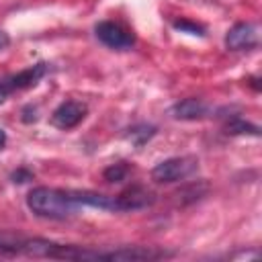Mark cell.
<instances>
[{"mask_svg":"<svg viewBox=\"0 0 262 262\" xmlns=\"http://www.w3.org/2000/svg\"><path fill=\"white\" fill-rule=\"evenodd\" d=\"M27 207L35 215L45 217V219H66V217H72L80 209V203L74 199L72 190L35 186L27 194Z\"/></svg>","mask_w":262,"mask_h":262,"instance_id":"obj_1","label":"cell"},{"mask_svg":"<svg viewBox=\"0 0 262 262\" xmlns=\"http://www.w3.org/2000/svg\"><path fill=\"white\" fill-rule=\"evenodd\" d=\"M199 168V160L192 156H176V158H168L164 162H160L154 170H151V178L156 182H178L184 180L188 176H192Z\"/></svg>","mask_w":262,"mask_h":262,"instance_id":"obj_2","label":"cell"},{"mask_svg":"<svg viewBox=\"0 0 262 262\" xmlns=\"http://www.w3.org/2000/svg\"><path fill=\"white\" fill-rule=\"evenodd\" d=\"M94 33H96L98 41H100L102 45L111 47V49L123 51V49L133 47V43H135V37H133L123 25L113 23V20H102V23H98L96 29H94Z\"/></svg>","mask_w":262,"mask_h":262,"instance_id":"obj_3","label":"cell"},{"mask_svg":"<svg viewBox=\"0 0 262 262\" xmlns=\"http://www.w3.org/2000/svg\"><path fill=\"white\" fill-rule=\"evenodd\" d=\"M88 106L80 100H63L51 115V125L57 129H74L76 125H80L86 119Z\"/></svg>","mask_w":262,"mask_h":262,"instance_id":"obj_4","label":"cell"},{"mask_svg":"<svg viewBox=\"0 0 262 262\" xmlns=\"http://www.w3.org/2000/svg\"><path fill=\"white\" fill-rule=\"evenodd\" d=\"M225 45L231 51L254 49L258 45V27L254 23H237L225 35Z\"/></svg>","mask_w":262,"mask_h":262,"instance_id":"obj_5","label":"cell"},{"mask_svg":"<svg viewBox=\"0 0 262 262\" xmlns=\"http://www.w3.org/2000/svg\"><path fill=\"white\" fill-rule=\"evenodd\" d=\"M43 74H45V63H35L31 68H25V70H20V72L4 78L2 82H4L6 90L12 94L14 90H25V88L35 86L43 78Z\"/></svg>","mask_w":262,"mask_h":262,"instance_id":"obj_6","label":"cell"},{"mask_svg":"<svg viewBox=\"0 0 262 262\" xmlns=\"http://www.w3.org/2000/svg\"><path fill=\"white\" fill-rule=\"evenodd\" d=\"M156 196L151 190L143 188V186H131L125 192H121L117 196L119 203V211H137V209H145L149 205H154Z\"/></svg>","mask_w":262,"mask_h":262,"instance_id":"obj_7","label":"cell"},{"mask_svg":"<svg viewBox=\"0 0 262 262\" xmlns=\"http://www.w3.org/2000/svg\"><path fill=\"white\" fill-rule=\"evenodd\" d=\"M166 256V252L160 250H151V248H141V246H129V248H119V250H111V252H100V260H156Z\"/></svg>","mask_w":262,"mask_h":262,"instance_id":"obj_8","label":"cell"},{"mask_svg":"<svg viewBox=\"0 0 262 262\" xmlns=\"http://www.w3.org/2000/svg\"><path fill=\"white\" fill-rule=\"evenodd\" d=\"M172 117L180 121H196L209 115V104L203 102L201 98H184L172 106Z\"/></svg>","mask_w":262,"mask_h":262,"instance_id":"obj_9","label":"cell"},{"mask_svg":"<svg viewBox=\"0 0 262 262\" xmlns=\"http://www.w3.org/2000/svg\"><path fill=\"white\" fill-rule=\"evenodd\" d=\"M72 194L80 205H88V207L102 209V211H119L117 196H108V194H100L92 190H72Z\"/></svg>","mask_w":262,"mask_h":262,"instance_id":"obj_10","label":"cell"},{"mask_svg":"<svg viewBox=\"0 0 262 262\" xmlns=\"http://www.w3.org/2000/svg\"><path fill=\"white\" fill-rule=\"evenodd\" d=\"M154 135H156V127H154V125H147V123L133 125V127H129L127 133H125V137H127L133 145H137V147H141L143 143H147Z\"/></svg>","mask_w":262,"mask_h":262,"instance_id":"obj_11","label":"cell"},{"mask_svg":"<svg viewBox=\"0 0 262 262\" xmlns=\"http://www.w3.org/2000/svg\"><path fill=\"white\" fill-rule=\"evenodd\" d=\"M127 172H129V168H127L123 162H119V164H111V166L102 172V176H104V180H108V182H123V180L127 178Z\"/></svg>","mask_w":262,"mask_h":262,"instance_id":"obj_12","label":"cell"},{"mask_svg":"<svg viewBox=\"0 0 262 262\" xmlns=\"http://www.w3.org/2000/svg\"><path fill=\"white\" fill-rule=\"evenodd\" d=\"M227 133L235 135V133H250V135H258V127L256 125H250V123H244L242 119H235L227 125Z\"/></svg>","mask_w":262,"mask_h":262,"instance_id":"obj_13","label":"cell"},{"mask_svg":"<svg viewBox=\"0 0 262 262\" xmlns=\"http://www.w3.org/2000/svg\"><path fill=\"white\" fill-rule=\"evenodd\" d=\"M172 25H174V29H178V31H182V33H190V35H199V37H203V35H205V29H203L201 25L190 23V20H186V18L174 20Z\"/></svg>","mask_w":262,"mask_h":262,"instance_id":"obj_14","label":"cell"},{"mask_svg":"<svg viewBox=\"0 0 262 262\" xmlns=\"http://www.w3.org/2000/svg\"><path fill=\"white\" fill-rule=\"evenodd\" d=\"M23 239L10 233H0V252H18Z\"/></svg>","mask_w":262,"mask_h":262,"instance_id":"obj_15","label":"cell"},{"mask_svg":"<svg viewBox=\"0 0 262 262\" xmlns=\"http://www.w3.org/2000/svg\"><path fill=\"white\" fill-rule=\"evenodd\" d=\"M33 178V174L29 172V170H16L14 174H12V180L14 182H27V180H31Z\"/></svg>","mask_w":262,"mask_h":262,"instance_id":"obj_16","label":"cell"},{"mask_svg":"<svg viewBox=\"0 0 262 262\" xmlns=\"http://www.w3.org/2000/svg\"><path fill=\"white\" fill-rule=\"evenodd\" d=\"M8 43H10L8 35H6L4 31H0V51H2V49H6V47H8Z\"/></svg>","mask_w":262,"mask_h":262,"instance_id":"obj_17","label":"cell"},{"mask_svg":"<svg viewBox=\"0 0 262 262\" xmlns=\"http://www.w3.org/2000/svg\"><path fill=\"white\" fill-rule=\"evenodd\" d=\"M8 96H10V92L6 90V86H4V82L0 80V102H4V100H6Z\"/></svg>","mask_w":262,"mask_h":262,"instance_id":"obj_18","label":"cell"},{"mask_svg":"<svg viewBox=\"0 0 262 262\" xmlns=\"http://www.w3.org/2000/svg\"><path fill=\"white\" fill-rule=\"evenodd\" d=\"M6 145V133H4V129H0V149Z\"/></svg>","mask_w":262,"mask_h":262,"instance_id":"obj_19","label":"cell"}]
</instances>
